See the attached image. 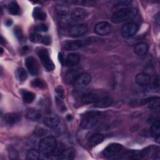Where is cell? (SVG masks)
<instances>
[{
	"instance_id": "obj_1",
	"label": "cell",
	"mask_w": 160,
	"mask_h": 160,
	"mask_svg": "<svg viewBox=\"0 0 160 160\" xmlns=\"http://www.w3.org/2000/svg\"><path fill=\"white\" fill-rule=\"evenodd\" d=\"M137 9L134 8H122L116 11L111 17V21L115 24L121 23L131 20L137 14Z\"/></svg>"
},
{
	"instance_id": "obj_2",
	"label": "cell",
	"mask_w": 160,
	"mask_h": 160,
	"mask_svg": "<svg viewBox=\"0 0 160 160\" xmlns=\"http://www.w3.org/2000/svg\"><path fill=\"white\" fill-rule=\"evenodd\" d=\"M57 145V141L54 137L48 136L39 142V149L42 154L46 157H49L53 155Z\"/></svg>"
},
{
	"instance_id": "obj_3",
	"label": "cell",
	"mask_w": 160,
	"mask_h": 160,
	"mask_svg": "<svg viewBox=\"0 0 160 160\" xmlns=\"http://www.w3.org/2000/svg\"><path fill=\"white\" fill-rule=\"evenodd\" d=\"M102 116V112L99 111H89L86 112L82 116L81 119V128L83 129H91L95 127Z\"/></svg>"
},
{
	"instance_id": "obj_4",
	"label": "cell",
	"mask_w": 160,
	"mask_h": 160,
	"mask_svg": "<svg viewBox=\"0 0 160 160\" xmlns=\"http://www.w3.org/2000/svg\"><path fill=\"white\" fill-rule=\"evenodd\" d=\"M37 54L40 58L42 64L46 69L48 71H52L54 69V64L51 58L48 51L43 48H41L38 49Z\"/></svg>"
},
{
	"instance_id": "obj_5",
	"label": "cell",
	"mask_w": 160,
	"mask_h": 160,
	"mask_svg": "<svg viewBox=\"0 0 160 160\" xmlns=\"http://www.w3.org/2000/svg\"><path fill=\"white\" fill-rule=\"evenodd\" d=\"M122 146L119 143H111L103 151L102 154L106 158H111L119 154L122 150Z\"/></svg>"
},
{
	"instance_id": "obj_6",
	"label": "cell",
	"mask_w": 160,
	"mask_h": 160,
	"mask_svg": "<svg viewBox=\"0 0 160 160\" xmlns=\"http://www.w3.org/2000/svg\"><path fill=\"white\" fill-rule=\"evenodd\" d=\"M92 39L91 38L82 39V40H76V41H71L67 42L64 44V48L67 51H75L78 50L83 46L88 44L91 42Z\"/></svg>"
},
{
	"instance_id": "obj_7",
	"label": "cell",
	"mask_w": 160,
	"mask_h": 160,
	"mask_svg": "<svg viewBox=\"0 0 160 160\" xmlns=\"http://www.w3.org/2000/svg\"><path fill=\"white\" fill-rule=\"evenodd\" d=\"M138 30V26L135 22L125 24L121 28V34L123 37L129 38L134 36Z\"/></svg>"
},
{
	"instance_id": "obj_8",
	"label": "cell",
	"mask_w": 160,
	"mask_h": 160,
	"mask_svg": "<svg viewBox=\"0 0 160 160\" xmlns=\"http://www.w3.org/2000/svg\"><path fill=\"white\" fill-rule=\"evenodd\" d=\"M88 31V26L86 24H77L72 26L69 30V33L71 36L76 38L84 34Z\"/></svg>"
},
{
	"instance_id": "obj_9",
	"label": "cell",
	"mask_w": 160,
	"mask_h": 160,
	"mask_svg": "<svg viewBox=\"0 0 160 160\" xmlns=\"http://www.w3.org/2000/svg\"><path fill=\"white\" fill-rule=\"evenodd\" d=\"M111 26L108 22L101 21L95 25L94 31L98 35L106 36L111 32Z\"/></svg>"
},
{
	"instance_id": "obj_10",
	"label": "cell",
	"mask_w": 160,
	"mask_h": 160,
	"mask_svg": "<svg viewBox=\"0 0 160 160\" xmlns=\"http://www.w3.org/2000/svg\"><path fill=\"white\" fill-rule=\"evenodd\" d=\"M26 66L29 72L32 76H36L39 73V64L36 59L32 56H29L25 61Z\"/></svg>"
},
{
	"instance_id": "obj_11",
	"label": "cell",
	"mask_w": 160,
	"mask_h": 160,
	"mask_svg": "<svg viewBox=\"0 0 160 160\" xmlns=\"http://www.w3.org/2000/svg\"><path fill=\"white\" fill-rule=\"evenodd\" d=\"M91 77L89 74L87 72H82L77 76L74 84L77 88H84L86 86L91 82Z\"/></svg>"
},
{
	"instance_id": "obj_12",
	"label": "cell",
	"mask_w": 160,
	"mask_h": 160,
	"mask_svg": "<svg viewBox=\"0 0 160 160\" xmlns=\"http://www.w3.org/2000/svg\"><path fill=\"white\" fill-rule=\"evenodd\" d=\"M44 123L49 128H54L58 126L59 123V118L54 113H49L44 116Z\"/></svg>"
},
{
	"instance_id": "obj_13",
	"label": "cell",
	"mask_w": 160,
	"mask_h": 160,
	"mask_svg": "<svg viewBox=\"0 0 160 160\" xmlns=\"http://www.w3.org/2000/svg\"><path fill=\"white\" fill-rule=\"evenodd\" d=\"M88 13L87 11L81 8H76L71 12V18L73 21H81L87 18Z\"/></svg>"
},
{
	"instance_id": "obj_14",
	"label": "cell",
	"mask_w": 160,
	"mask_h": 160,
	"mask_svg": "<svg viewBox=\"0 0 160 160\" xmlns=\"http://www.w3.org/2000/svg\"><path fill=\"white\" fill-rule=\"evenodd\" d=\"M142 104H148V108L153 111H159L160 99L159 97H151L142 101Z\"/></svg>"
},
{
	"instance_id": "obj_15",
	"label": "cell",
	"mask_w": 160,
	"mask_h": 160,
	"mask_svg": "<svg viewBox=\"0 0 160 160\" xmlns=\"http://www.w3.org/2000/svg\"><path fill=\"white\" fill-rule=\"evenodd\" d=\"M151 81L150 76L146 72H140L135 77V81L139 86L144 87L147 86Z\"/></svg>"
},
{
	"instance_id": "obj_16",
	"label": "cell",
	"mask_w": 160,
	"mask_h": 160,
	"mask_svg": "<svg viewBox=\"0 0 160 160\" xmlns=\"http://www.w3.org/2000/svg\"><path fill=\"white\" fill-rule=\"evenodd\" d=\"M159 154V149L158 148L154 146H150L146 148L141 152H139V157L142 158H148L151 156Z\"/></svg>"
},
{
	"instance_id": "obj_17",
	"label": "cell",
	"mask_w": 160,
	"mask_h": 160,
	"mask_svg": "<svg viewBox=\"0 0 160 160\" xmlns=\"http://www.w3.org/2000/svg\"><path fill=\"white\" fill-rule=\"evenodd\" d=\"M112 103V99L109 96H103L99 99L93 104L94 106L98 108H105L110 106Z\"/></svg>"
},
{
	"instance_id": "obj_18",
	"label": "cell",
	"mask_w": 160,
	"mask_h": 160,
	"mask_svg": "<svg viewBox=\"0 0 160 160\" xmlns=\"http://www.w3.org/2000/svg\"><path fill=\"white\" fill-rule=\"evenodd\" d=\"M4 119L8 124H14L21 121V116L16 112H9L4 115Z\"/></svg>"
},
{
	"instance_id": "obj_19",
	"label": "cell",
	"mask_w": 160,
	"mask_h": 160,
	"mask_svg": "<svg viewBox=\"0 0 160 160\" xmlns=\"http://www.w3.org/2000/svg\"><path fill=\"white\" fill-rule=\"evenodd\" d=\"M99 98V96L94 92H86L81 96V102L85 104H94Z\"/></svg>"
},
{
	"instance_id": "obj_20",
	"label": "cell",
	"mask_w": 160,
	"mask_h": 160,
	"mask_svg": "<svg viewBox=\"0 0 160 160\" xmlns=\"http://www.w3.org/2000/svg\"><path fill=\"white\" fill-rule=\"evenodd\" d=\"M80 61V55L78 53L72 52L67 56L65 60V64L68 67L76 66Z\"/></svg>"
},
{
	"instance_id": "obj_21",
	"label": "cell",
	"mask_w": 160,
	"mask_h": 160,
	"mask_svg": "<svg viewBox=\"0 0 160 160\" xmlns=\"http://www.w3.org/2000/svg\"><path fill=\"white\" fill-rule=\"evenodd\" d=\"M75 156V151L72 148L64 149L62 152L58 156V159L61 160H71Z\"/></svg>"
},
{
	"instance_id": "obj_22",
	"label": "cell",
	"mask_w": 160,
	"mask_h": 160,
	"mask_svg": "<svg viewBox=\"0 0 160 160\" xmlns=\"http://www.w3.org/2000/svg\"><path fill=\"white\" fill-rule=\"evenodd\" d=\"M104 140V136L100 133H95L90 136L88 139V145L90 147H94L101 143Z\"/></svg>"
},
{
	"instance_id": "obj_23",
	"label": "cell",
	"mask_w": 160,
	"mask_h": 160,
	"mask_svg": "<svg viewBox=\"0 0 160 160\" xmlns=\"http://www.w3.org/2000/svg\"><path fill=\"white\" fill-rule=\"evenodd\" d=\"M148 45L147 43L141 42L138 43L134 47V52L138 56L145 55L148 51Z\"/></svg>"
},
{
	"instance_id": "obj_24",
	"label": "cell",
	"mask_w": 160,
	"mask_h": 160,
	"mask_svg": "<svg viewBox=\"0 0 160 160\" xmlns=\"http://www.w3.org/2000/svg\"><path fill=\"white\" fill-rule=\"evenodd\" d=\"M150 131L152 136H153L156 140V141L159 142V134H160V121L159 119L155 121L152 124Z\"/></svg>"
},
{
	"instance_id": "obj_25",
	"label": "cell",
	"mask_w": 160,
	"mask_h": 160,
	"mask_svg": "<svg viewBox=\"0 0 160 160\" xmlns=\"http://www.w3.org/2000/svg\"><path fill=\"white\" fill-rule=\"evenodd\" d=\"M27 118L33 121H39L41 118V113L39 111L35 109H29L26 112Z\"/></svg>"
},
{
	"instance_id": "obj_26",
	"label": "cell",
	"mask_w": 160,
	"mask_h": 160,
	"mask_svg": "<svg viewBox=\"0 0 160 160\" xmlns=\"http://www.w3.org/2000/svg\"><path fill=\"white\" fill-rule=\"evenodd\" d=\"M32 16L34 19L40 21L45 20L47 17L46 13L39 7H36L34 9L32 12Z\"/></svg>"
},
{
	"instance_id": "obj_27",
	"label": "cell",
	"mask_w": 160,
	"mask_h": 160,
	"mask_svg": "<svg viewBox=\"0 0 160 160\" xmlns=\"http://www.w3.org/2000/svg\"><path fill=\"white\" fill-rule=\"evenodd\" d=\"M41 158V152L35 149H31L26 153V159L29 160H38Z\"/></svg>"
},
{
	"instance_id": "obj_28",
	"label": "cell",
	"mask_w": 160,
	"mask_h": 160,
	"mask_svg": "<svg viewBox=\"0 0 160 160\" xmlns=\"http://www.w3.org/2000/svg\"><path fill=\"white\" fill-rule=\"evenodd\" d=\"M8 9L9 13L12 15H18L20 13V8L15 1H12L9 4Z\"/></svg>"
},
{
	"instance_id": "obj_29",
	"label": "cell",
	"mask_w": 160,
	"mask_h": 160,
	"mask_svg": "<svg viewBox=\"0 0 160 160\" xmlns=\"http://www.w3.org/2000/svg\"><path fill=\"white\" fill-rule=\"evenodd\" d=\"M22 94L23 100L26 103H28V104L31 103L35 99V94L31 91L24 90L22 91Z\"/></svg>"
},
{
	"instance_id": "obj_30",
	"label": "cell",
	"mask_w": 160,
	"mask_h": 160,
	"mask_svg": "<svg viewBox=\"0 0 160 160\" xmlns=\"http://www.w3.org/2000/svg\"><path fill=\"white\" fill-rule=\"evenodd\" d=\"M16 76L19 81H24L28 76L26 71L22 68H19L16 70Z\"/></svg>"
},
{
	"instance_id": "obj_31",
	"label": "cell",
	"mask_w": 160,
	"mask_h": 160,
	"mask_svg": "<svg viewBox=\"0 0 160 160\" xmlns=\"http://www.w3.org/2000/svg\"><path fill=\"white\" fill-rule=\"evenodd\" d=\"M31 85L34 88L43 89L46 86V83L43 80H42L41 79H39V78H37V79H34L31 82Z\"/></svg>"
},
{
	"instance_id": "obj_32",
	"label": "cell",
	"mask_w": 160,
	"mask_h": 160,
	"mask_svg": "<svg viewBox=\"0 0 160 160\" xmlns=\"http://www.w3.org/2000/svg\"><path fill=\"white\" fill-rule=\"evenodd\" d=\"M78 76V74H77L75 71H69L66 74V81L69 83L74 82Z\"/></svg>"
},
{
	"instance_id": "obj_33",
	"label": "cell",
	"mask_w": 160,
	"mask_h": 160,
	"mask_svg": "<svg viewBox=\"0 0 160 160\" xmlns=\"http://www.w3.org/2000/svg\"><path fill=\"white\" fill-rule=\"evenodd\" d=\"M56 11L61 16H66L69 12V9L66 6L62 5H59L56 7Z\"/></svg>"
},
{
	"instance_id": "obj_34",
	"label": "cell",
	"mask_w": 160,
	"mask_h": 160,
	"mask_svg": "<svg viewBox=\"0 0 160 160\" xmlns=\"http://www.w3.org/2000/svg\"><path fill=\"white\" fill-rule=\"evenodd\" d=\"M14 34L19 41H23L24 39V36L22 31L19 27L17 26L14 28Z\"/></svg>"
},
{
	"instance_id": "obj_35",
	"label": "cell",
	"mask_w": 160,
	"mask_h": 160,
	"mask_svg": "<svg viewBox=\"0 0 160 160\" xmlns=\"http://www.w3.org/2000/svg\"><path fill=\"white\" fill-rule=\"evenodd\" d=\"M48 30V26L44 24H41L36 26L34 28L35 32L39 33V32H44Z\"/></svg>"
},
{
	"instance_id": "obj_36",
	"label": "cell",
	"mask_w": 160,
	"mask_h": 160,
	"mask_svg": "<svg viewBox=\"0 0 160 160\" xmlns=\"http://www.w3.org/2000/svg\"><path fill=\"white\" fill-rule=\"evenodd\" d=\"M34 134L38 137L42 136L46 134V130L42 127H37L34 131Z\"/></svg>"
},
{
	"instance_id": "obj_37",
	"label": "cell",
	"mask_w": 160,
	"mask_h": 160,
	"mask_svg": "<svg viewBox=\"0 0 160 160\" xmlns=\"http://www.w3.org/2000/svg\"><path fill=\"white\" fill-rule=\"evenodd\" d=\"M29 39L30 40L33 42H39V41H41V39H42V36L39 34V33H37V32H34V33H32L29 36Z\"/></svg>"
},
{
	"instance_id": "obj_38",
	"label": "cell",
	"mask_w": 160,
	"mask_h": 160,
	"mask_svg": "<svg viewBox=\"0 0 160 160\" xmlns=\"http://www.w3.org/2000/svg\"><path fill=\"white\" fill-rule=\"evenodd\" d=\"M55 92L60 98L63 99L64 98V91L62 86H58L55 88Z\"/></svg>"
},
{
	"instance_id": "obj_39",
	"label": "cell",
	"mask_w": 160,
	"mask_h": 160,
	"mask_svg": "<svg viewBox=\"0 0 160 160\" xmlns=\"http://www.w3.org/2000/svg\"><path fill=\"white\" fill-rule=\"evenodd\" d=\"M41 42L45 45H49V44H50V43L51 42V38L48 36H42V39H41Z\"/></svg>"
},
{
	"instance_id": "obj_40",
	"label": "cell",
	"mask_w": 160,
	"mask_h": 160,
	"mask_svg": "<svg viewBox=\"0 0 160 160\" xmlns=\"http://www.w3.org/2000/svg\"><path fill=\"white\" fill-rule=\"evenodd\" d=\"M29 47L28 46H24L23 48H22V52H23V53H26L28 51H29Z\"/></svg>"
},
{
	"instance_id": "obj_41",
	"label": "cell",
	"mask_w": 160,
	"mask_h": 160,
	"mask_svg": "<svg viewBox=\"0 0 160 160\" xmlns=\"http://www.w3.org/2000/svg\"><path fill=\"white\" fill-rule=\"evenodd\" d=\"M59 61H60L62 64H63V62H65V60H64V59H63L62 56L61 54H59Z\"/></svg>"
},
{
	"instance_id": "obj_42",
	"label": "cell",
	"mask_w": 160,
	"mask_h": 160,
	"mask_svg": "<svg viewBox=\"0 0 160 160\" xmlns=\"http://www.w3.org/2000/svg\"><path fill=\"white\" fill-rule=\"evenodd\" d=\"M1 54H2V52H3V49L1 48Z\"/></svg>"
}]
</instances>
